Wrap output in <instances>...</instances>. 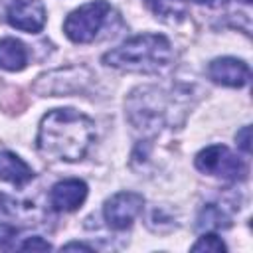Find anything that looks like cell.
<instances>
[{"label":"cell","instance_id":"9c48e42d","mask_svg":"<svg viewBox=\"0 0 253 253\" xmlns=\"http://www.w3.org/2000/svg\"><path fill=\"white\" fill-rule=\"evenodd\" d=\"M34 178V170L14 152H0V180L10 182L14 186H24Z\"/></svg>","mask_w":253,"mask_h":253},{"label":"cell","instance_id":"6da1fadb","mask_svg":"<svg viewBox=\"0 0 253 253\" xmlns=\"http://www.w3.org/2000/svg\"><path fill=\"white\" fill-rule=\"evenodd\" d=\"M95 140L93 121L75 109L47 111L40 123L38 150L49 160H81Z\"/></svg>","mask_w":253,"mask_h":253},{"label":"cell","instance_id":"8992f818","mask_svg":"<svg viewBox=\"0 0 253 253\" xmlns=\"http://www.w3.org/2000/svg\"><path fill=\"white\" fill-rule=\"evenodd\" d=\"M6 20L12 28L28 34H38L45 26V8L42 0H12L6 10Z\"/></svg>","mask_w":253,"mask_h":253},{"label":"cell","instance_id":"3957f363","mask_svg":"<svg viewBox=\"0 0 253 253\" xmlns=\"http://www.w3.org/2000/svg\"><path fill=\"white\" fill-rule=\"evenodd\" d=\"M109 12H111V4L107 0L87 2L65 18L63 32L75 43H89L101 32Z\"/></svg>","mask_w":253,"mask_h":253},{"label":"cell","instance_id":"4fadbf2b","mask_svg":"<svg viewBox=\"0 0 253 253\" xmlns=\"http://www.w3.org/2000/svg\"><path fill=\"white\" fill-rule=\"evenodd\" d=\"M192 251H213V253H219V251H227V247L221 241V237H217L215 233H204L192 245Z\"/></svg>","mask_w":253,"mask_h":253},{"label":"cell","instance_id":"ba28073f","mask_svg":"<svg viewBox=\"0 0 253 253\" xmlns=\"http://www.w3.org/2000/svg\"><path fill=\"white\" fill-rule=\"evenodd\" d=\"M87 198V184L79 178L57 182L49 192V204L55 211H73Z\"/></svg>","mask_w":253,"mask_h":253},{"label":"cell","instance_id":"30bf717a","mask_svg":"<svg viewBox=\"0 0 253 253\" xmlns=\"http://www.w3.org/2000/svg\"><path fill=\"white\" fill-rule=\"evenodd\" d=\"M28 63V49L16 38L0 40V69L22 71Z\"/></svg>","mask_w":253,"mask_h":253},{"label":"cell","instance_id":"9a60e30c","mask_svg":"<svg viewBox=\"0 0 253 253\" xmlns=\"http://www.w3.org/2000/svg\"><path fill=\"white\" fill-rule=\"evenodd\" d=\"M20 249H24V251H49L51 249V245L43 239V237H40V235H34V237H28L22 245H18Z\"/></svg>","mask_w":253,"mask_h":253},{"label":"cell","instance_id":"277c9868","mask_svg":"<svg viewBox=\"0 0 253 253\" xmlns=\"http://www.w3.org/2000/svg\"><path fill=\"white\" fill-rule=\"evenodd\" d=\"M196 168L204 174L217 176L223 180H243L247 176L245 162L231 152L225 144H211L198 152L196 156Z\"/></svg>","mask_w":253,"mask_h":253},{"label":"cell","instance_id":"ac0fdd59","mask_svg":"<svg viewBox=\"0 0 253 253\" xmlns=\"http://www.w3.org/2000/svg\"><path fill=\"white\" fill-rule=\"evenodd\" d=\"M71 249H81V251H93L91 245H85V243H77V241H71L67 245L61 247V251H71Z\"/></svg>","mask_w":253,"mask_h":253},{"label":"cell","instance_id":"e0dca14e","mask_svg":"<svg viewBox=\"0 0 253 253\" xmlns=\"http://www.w3.org/2000/svg\"><path fill=\"white\" fill-rule=\"evenodd\" d=\"M235 140L243 152H251V126H241V130H237L235 134Z\"/></svg>","mask_w":253,"mask_h":253},{"label":"cell","instance_id":"8fae6325","mask_svg":"<svg viewBox=\"0 0 253 253\" xmlns=\"http://www.w3.org/2000/svg\"><path fill=\"white\" fill-rule=\"evenodd\" d=\"M150 8L156 14V18L168 24H178L188 16L186 0H150Z\"/></svg>","mask_w":253,"mask_h":253},{"label":"cell","instance_id":"2e32d148","mask_svg":"<svg viewBox=\"0 0 253 253\" xmlns=\"http://www.w3.org/2000/svg\"><path fill=\"white\" fill-rule=\"evenodd\" d=\"M20 210V204L10 198L8 194H0V215L2 217H8V215H16Z\"/></svg>","mask_w":253,"mask_h":253},{"label":"cell","instance_id":"d6986e66","mask_svg":"<svg viewBox=\"0 0 253 253\" xmlns=\"http://www.w3.org/2000/svg\"><path fill=\"white\" fill-rule=\"evenodd\" d=\"M196 4H204V6H210V8H215V6H221L225 4L227 0H194Z\"/></svg>","mask_w":253,"mask_h":253},{"label":"cell","instance_id":"7c38bea8","mask_svg":"<svg viewBox=\"0 0 253 253\" xmlns=\"http://www.w3.org/2000/svg\"><path fill=\"white\" fill-rule=\"evenodd\" d=\"M196 225L198 229H227L231 225V217L217 204H208L202 208Z\"/></svg>","mask_w":253,"mask_h":253},{"label":"cell","instance_id":"7a4b0ae2","mask_svg":"<svg viewBox=\"0 0 253 253\" xmlns=\"http://www.w3.org/2000/svg\"><path fill=\"white\" fill-rule=\"evenodd\" d=\"M172 61V45L162 34H140L103 55V63L121 71L158 73Z\"/></svg>","mask_w":253,"mask_h":253},{"label":"cell","instance_id":"52a82bcc","mask_svg":"<svg viewBox=\"0 0 253 253\" xmlns=\"http://www.w3.org/2000/svg\"><path fill=\"white\" fill-rule=\"evenodd\" d=\"M208 75L213 83L225 87H245L251 79L249 65L237 57H217L210 63Z\"/></svg>","mask_w":253,"mask_h":253},{"label":"cell","instance_id":"5b68a950","mask_svg":"<svg viewBox=\"0 0 253 253\" xmlns=\"http://www.w3.org/2000/svg\"><path fill=\"white\" fill-rule=\"evenodd\" d=\"M142 206H144V198L140 194L119 192L105 202L103 215H105V221L111 229L123 231V229H128L132 225L136 215L142 211Z\"/></svg>","mask_w":253,"mask_h":253},{"label":"cell","instance_id":"5bb4252c","mask_svg":"<svg viewBox=\"0 0 253 253\" xmlns=\"http://www.w3.org/2000/svg\"><path fill=\"white\" fill-rule=\"evenodd\" d=\"M18 239V227L10 223H0V249H14Z\"/></svg>","mask_w":253,"mask_h":253}]
</instances>
